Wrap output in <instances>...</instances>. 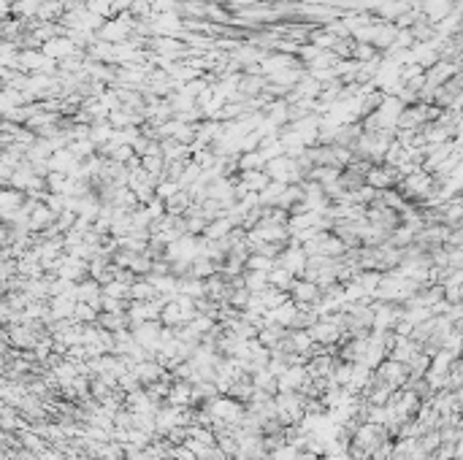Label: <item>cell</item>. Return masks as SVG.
<instances>
[{"label":"cell","instance_id":"1","mask_svg":"<svg viewBox=\"0 0 463 460\" xmlns=\"http://www.w3.org/2000/svg\"><path fill=\"white\" fill-rule=\"evenodd\" d=\"M309 339L312 341H320V344H331V341H336L339 339V328L333 325V322H315L312 328H309Z\"/></svg>","mask_w":463,"mask_h":460},{"label":"cell","instance_id":"2","mask_svg":"<svg viewBox=\"0 0 463 460\" xmlns=\"http://www.w3.org/2000/svg\"><path fill=\"white\" fill-rule=\"evenodd\" d=\"M293 288V295H295V301H315L320 295V288L317 285H312V282H293L290 285Z\"/></svg>","mask_w":463,"mask_h":460},{"label":"cell","instance_id":"3","mask_svg":"<svg viewBox=\"0 0 463 460\" xmlns=\"http://www.w3.org/2000/svg\"><path fill=\"white\" fill-rule=\"evenodd\" d=\"M423 11L431 16V19H436V16H447L450 0H428V3L423 6Z\"/></svg>","mask_w":463,"mask_h":460},{"label":"cell","instance_id":"4","mask_svg":"<svg viewBox=\"0 0 463 460\" xmlns=\"http://www.w3.org/2000/svg\"><path fill=\"white\" fill-rule=\"evenodd\" d=\"M266 276H268V285H274L276 290H290V285H293L290 271H274V273H266Z\"/></svg>","mask_w":463,"mask_h":460},{"label":"cell","instance_id":"5","mask_svg":"<svg viewBox=\"0 0 463 460\" xmlns=\"http://www.w3.org/2000/svg\"><path fill=\"white\" fill-rule=\"evenodd\" d=\"M131 292H133V298H138V301H149V298L155 295V288H152V285H133Z\"/></svg>","mask_w":463,"mask_h":460}]
</instances>
